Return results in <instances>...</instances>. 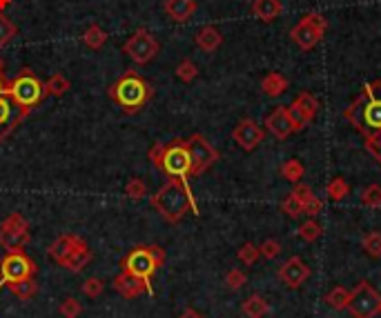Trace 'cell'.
Returning <instances> with one entry per match:
<instances>
[{
  "mask_svg": "<svg viewBox=\"0 0 381 318\" xmlns=\"http://www.w3.org/2000/svg\"><path fill=\"white\" fill-rule=\"evenodd\" d=\"M69 89H71V82L65 73H54V76L45 82V94L47 96H54V98L65 96Z\"/></svg>",
  "mask_w": 381,
  "mask_h": 318,
  "instance_id": "obj_27",
  "label": "cell"
},
{
  "mask_svg": "<svg viewBox=\"0 0 381 318\" xmlns=\"http://www.w3.org/2000/svg\"><path fill=\"white\" fill-rule=\"evenodd\" d=\"M294 105H296V107H299L305 116H308L310 121H314L316 112H319V100H316L310 91H301L299 96H296Z\"/></svg>",
  "mask_w": 381,
  "mask_h": 318,
  "instance_id": "obj_31",
  "label": "cell"
},
{
  "mask_svg": "<svg viewBox=\"0 0 381 318\" xmlns=\"http://www.w3.org/2000/svg\"><path fill=\"white\" fill-rule=\"evenodd\" d=\"M241 314L246 318H263V316L270 314V303L263 299V296L252 294V296H248L246 301H243Z\"/></svg>",
  "mask_w": 381,
  "mask_h": 318,
  "instance_id": "obj_24",
  "label": "cell"
},
{
  "mask_svg": "<svg viewBox=\"0 0 381 318\" xmlns=\"http://www.w3.org/2000/svg\"><path fill=\"white\" fill-rule=\"evenodd\" d=\"M178 318H205V316L201 314V312H196V310H192V307H187V310L181 316H178Z\"/></svg>",
  "mask_w": 381,
  "mask_h": 318,
  "instance_id": "obj_48",
  "label": "cell"
},
{
  "mask_svg": "<svg viewBox=\"0 0 381 318\" xmlns=\"http://www.w3.org/2000/svg\"><path fill=\"white\" fill-rule=\"evenodd\" d=\"M7 288H9V292H12L18 301H31L38 294L36 279H23V281L7 283Z\"/></svg>",
  "mask_w": 381,
  "mask_h": 318,
  "instance_id": "obj_25",
  "label": "cell"
},
{
  "mask_svg": "<svg viewBox=\"0 0 381 318\" xmlns=\"http://www.w3.org/2000/svg\"><path fill=\"white\" fill-rule=\"evenodd\" d=\"M7 94L12 96V100L18 105V109L23 112L25 116H29L31 112H34L42 103V98L47 96L45 82H42L31 69H23L14 80H9Z\"/></svg>",
  "mask_w": 381,
  "mask_h": 318,
  "instance_id": "obj_6",
  "label": "cell"
},
{
  "mask_svg": "<svg viewBox=\"0 0 381 318\" xmlns=\"http://www.w3.org/2000/svg\"><path fill=\"white\" fill-rule=\"evenodd\" d=\"M263 139H266V132L252 118H241L235 130H232V141H235L243 152H254L263 143Z\"/></svg>",
  "mask_w": 381,
  "mask_h": 318,
  "instance_id": "obj_13",
  "label": "cell"
},
{
  "mask_svg": "<svg viewBox=\"0 0 381 318\" xmlns=\"http://www.w3.org/2000/svg\"><path fill=\"white\" fill-rule=\"evenodd\" d=\"M58 314L62 318H78L83 314V305H81L78 299H71V296H69V299H65V301L60 303Z\"/></svg>",
  "mask_w": 381,
  "mask_h": 318,
  "instance_id": "obj_40",
  "label": "cell"
},
{
  "mask_svg": "<svg viewBox=\"0 0 381 318\" xmlns=\"http://www.w3.org/2000/svg\"><path fill=\"white\" fill-rule=\"evenodd\" d=\"M158 51H161V45H158V40L147 29L134 31L130 40L123 45V54L130 56L136 65H147V62H152Z\"/></svg>",
  "mask_w": 381,
  "mask_h": 318,
  "instance_id": "obj_11",
  "label": "cell"
},
{
  "mask_svg": "<svg viewBox=\"0 0 381 318\" xmlns=\"http://www.w3.org/2000/svg\"><path fill=\"white\" fill-rule=\"evenodd\" d=\"M237 258L243 263V265H254L259 258H261V249L254 245V242H243L237 251Z\"/></svg>",
  "mask_w": 381,
  "mask_h": 318,
  "instance_id": "obj_36",
  "label": "cell"
},
{
  "mask_svg": "<svg viewBox=\"0 0 381 318\" xmlns=\"http://www.w3.org/2000/svg\"><path fill=\"white\" fill-rule=\"evenodd\" d=\"M125 196L132 198V200H141L147 196V185L143 183L141 178H130L125 183Z\"/></svg>",
  "mask_w": 381,
  "mask_h": 318,
  "instance_id": "obj_38",
  "label": "cell"
},
{
  "mask_svg": "<svg viewBox=\"0 0 381 318\" xmlns=\"http://www.w3.org/2000/svg\"><path fill=\"white\" fill-rule=\"evenodd\" d=\"M348 312L355 318H375L381 312V296L368 281H362L355 290H350Z\"/></svg>",
  "mask_w": 381,
  "mask_h": 318,
  "instance_id": "obj_9",
  "label": "cell"
},
{
  "mask_svg": "<svg viewBox=\"0 0 381 318\" xmlns=\"http://www.w3.org/2000/svg\"><path fill=\"white\" fill-rule=\"evenodd\" d=\"M364 145H366V150L370 152V156H373L375 161L381 165V134L368 136V139H364Z\"/></svg>",
  "mask_w": 381,
  "mask_h": 318,
  "instance_id": "obj_45",
  "label": "cell"
},
{
  "mask_svg": "<svg viewBox=\"0 0 381 318\" xmlns=\"http://www.w3.org/2000/svg\"><path fill=\"white\" fill-rule=\"evenodd\" d=\"M152 165L167 178H192V161L185 141L176 139L172 143H154L150 150Z\"/></svg>",
  "mask_w": 381,
  "mask_h": 318,
  "instance_id": "obj_4",
  "label": "cell"
},
{
  "mask_svg": "<svg viewBox=\"0 0 381 318\" xmlns=\"http://www.w3.org/2000/svg\"><path fill=\"white\" fill-rule=\"evenodd\" d=\"M112 285H114V290L123 296V299H130V301L139 299L141 294H147L145 283L139 276H134V274L125 272V270H121V274L112 281Z\"/></svg>",
  "mask_w": 381,
  "mask_h": 318,
  "instance_id": "obj_16",
  "label": "cell"
},
{
  "mask_svg": "<svg viewBox=\"0 0 381 318\" xmlns=\"http://www.w3.org/2000/svg\"><path fill=\"white\" fill-rule=\"evenodd\" d=\"M152 207L161 214L163 220L172 222V225L183 220L187 211L198 216V205L192 196V189L183 178H167L163 187L152 196Z\"/></svg>",
  "mask_w": 381,
  "mask_h": 318,
  "instance_id": "obj_2",
  "label": "cell"
},
{
  "mask_svg": "<svg viewBox=\"0 0 381 318\" xmlns=\"http://www.w3.org/2000/svg\"><path fill=\"white\" fill-rule=\"evenodd\" d=\"M305 174V167L301 161H296V158H290V161H285L281 165V176L288 180V183H301V178Z\"/></svg>",
  "mask_w": 381,
  "mask_h": 318,
  "instance_id": "obj_30",
  "label": "cell"
},
{
  "mask_svg": "<svg viewBox=\"0 0 381 318\" xmlns=\"http://www.w3.org/2000/svg\"><path fill=\"white\" fill-rule=\"evenodd\" d=\"M36 263L31 260L25 251H7L0 258V283H14L23 279H34L36 276Z\"/></svg>",
  "mask_w": 381,
  "mask_h": 318,
  "instance_id": "obj_10",
  "label": "cell"
},
{
  "mask_svg": "<svg viewBox=\"0 0 381 318\" xmlns=\"http://www.w3.org/2000/svg\"><path fill=\"white\" fill-rule=\"evenodd\" d=\"M279 279L288 285L290 290H296V288H301V285L310 279V267L303 263V258L292 256V258H288L279 267Z\"/></svg>",
  "mask_w": 381,
  "mask_h": 318,
  "instance_id": "obj_15",
  "label": "cell"
},
{
  "mask_svg": "<svg viewBox=\"0 0 381 318\" xmlns=\"http://www.w3.org/2000/svg\"><path fill=\"white\" fill-rule=\"evenodd\" d=\"M259 249H261V256H263V258L272 260V258H277L279 254H281V242H279L277 238H268V240H263V242H261Z\"/></svg>",
  "mask_w": 381,
  "mask_h": 318,
  "instance_id": "obj_44",
  "label": "cell"
},
{
  "mask_svg": "<svg viewBox=\"0 0 381 318\" xmlns=\"http://www.w3.org/2000/svg\"><path fill=\"white\" fill-rule=\"evenodd\" d=\"M292 194L296 196V200H299L301 205H305L310 198H314L312 187H310V185H305V183H296V185H294V189H292Z\"/></svg>",
  "mask_w": 381,
  "mask_h": 318,
  "instance_id": "obj_46",
  "label": "cell"
},
{
  "mask_svg": "<svg viewBox=\"0 0 381 318\" xmlns=\"http://www.w3.org/2000/svg\"><path fill=\"white\" fill-rule=\"evenodd\" d=\"M281 211H283L285 216L296 218V216H301V214H303V205L299 203V200H296L294 194H290V196L281 203Z\"/></svg>",
  "mask_w": 381,
  "mask_h": 318,
  "instance_id": "obj_43",
  "label": "cell"
},
{
  "mask_svg": "<svg viewBox=\"0 0 381 318\" xmlns=\"http://www.w3.org/2000/svg\"><path fill=\"white\" fill-rule=\"evenodd\" d=\"M83 42H85V47L96 51L105 45V42H108V31H105L101 25H90L83 34Z\"/></svg>",
  "mask_w": 381,
  "mask_h": 318,
  "instance_id": "obj_28",
  "label": "cell"
},
{
  "mask_svg": "<svg viewBox=\"0 0 381 318\" xmlns=\"http://www.w3.org/2000/svg\"><path fill=\"white\" fill-rule=\"evenodd\" d=\"M196 0H165V14L174 23H187L196 14Z\"/></svg>",
  "mask_w": 381,
  "mask_h": 318,
  "instance_id": "obj_20",
  "label": "cell"
},
{
  "mask_svg": "<svg viewBox=\"0 0 381 318\" xmlns=\"http://www.w3.org/2000/svg\"><path fill=\"white\" fill-rule=\"evenodd\" d=\"M90 260H92V249H90V245L87 242H81V245L74 249L69 256L60 263V267H65L67 272H74V274H78V272H83L85 267L90 265Z\"/></svg>",
  "mask_w": 381,
  "mask_h": 318,
  "instance_id": "obj_22",
  "label": "cell"
},
{
  "mask_svg": "<svg viewBox=\"0 0 381 318\" xmlns=\"http://www.w3.org/2000/svg\"><path fill=\"white\" fill-rule=\"evenodd\" d=\"M288 87H290L288 78H285L283 73H279V71H270V73H266V76L261 78V89L270 98L283 96V94L288 91Z\"/></svg>",
  "mask_w": 381,
  "mask_h": 318,
  "instance_id": "obj_23",
  "label": "cell"
},
{
  "mask_svg": "<svg viewBox=\"0 0 381 318\" xmlns=\"http://www.w3.org/2000/svg\"><path fill=\"white\" fill-rule=\"evenodd\" d=\"M194 42L201 51H205V54H214V51L221 47V42H223V34H221V29L214 25H203L196 31Z\"/></svg>",
  "mask_w": 381,
  "mask_h": 318,
  "instance_id": "obj_18",
  "label": "cell"
},
{
  "mask_svg": "<svg viewBox=\"0 0 381 318\" xmlns=\"http://www.w3.org/2000/svg\"><path fill=\"white\" fill-rule=\"evenodd\" d=\"M108 94L125 114H139L147 105V100L152 98V87L139 71L127 69L108 89Z\"/></svg>",
  "mask_w": 381,
  "mask_h": 318,
  "instance_id": "obj_3",
  "label": "cell"
},
{
  "mask_svg": "<svg viewBox=\"0 0 381 318\" xmlns=\"http://www.w3.org/2000/svg\"><path fill=\"white\" fill-rule=\"evenodd\" d=\"M344 118L364 139L381 134V80L364 85L362 94L344 109Z\"/></svg>",
  "mask_w": 381,
  "mask_h": 318,
  "instance_id": "obj_1",
  "label": "cell"
},
{
  "mask_svg": "<svg viewBox=\"0 0 381 318\" xmlns=\"http://www.w3.org/2000/svg\"><path fill=\"white\" fill-rule=\"evenodd\" d=\"M325 305L332 307V310L341 312V310H348V303H350V290L341 288V285H337L330 292L325 294Z\"/></svg>",
  "mask_w": 381,
  "mask_h": 318,
  "instance_id": "obj_26",
  "label": "cell"
},
{
  "mask_svg": "<svg viewBox=\"0 0 381 318\" xmlns=\"http://www.w3.org/2000/svg\"><path fill=\"white\" fill-rule=\"evenodd\" d=\"M25 118L27 116L18 109V105L12 100V96L3 94V96H0V143H3Z\"/></svg>",
  "mask_w": 381,
  "mask_h": 318,
  "instance_id": "obj_14",
  "label": "cell"
},
{
  "mask_svg": "<svg viewBox=\"0 0 381 318\" xmlns=\"http://www.w3.org/2000/svg\"><path fill=\"white\" fill-rule=\"evenodd\" d=\"M362 247L364 251L368 254V256L373 258H381V231H368V234L364 236L362 240Z\"/></svg>",
  "mask_w": 381,
  "mask_h": 318,
  "instance_id": "obj_33",
  "label": "cell"
},
{
  "mask_svg": "<svg viewBox=\"0 0 381 318\" xmlns=\"http://www.w3.org/2000/svg\"><path fill=\"white\" fill-rule=\"evenodd\" d=\"M379 314H381V312H379Z\"/></svg>",
  "mask_w": 381,
  "mask_h": 318,
  "instance_id": "obj_53",
  "label": "cell"
},
{
  "mask_svg": "<svg viewBox=\"0 0 381 318\" xmlns=\"http://www.w3.org/2000/svg\"><path fill=\"white\" fill-rule=\"evenodd\" d=\"M0 288H3V283H0Z\"/></svg>",
  "mask_w": 381,
  "mask_h": 318,
  "instance_id": "obj_52",
  "label": "cell"
},
{
  "mask_svg": "<svg viewBox=\"0 0 381 318\" xmlns=\"http://www.w3.org/2000/svg\"><path fill=\"white\" fill-rule=\"evenodd\" d=\"M321 209H323V200L321 198H310L308 203L303 205V214H308L310 218H314L316 214H321Z\"/></svg>",
  "mask_w": 381,
  "mask_h": 318,
  "instance_id": "obj_47",
  "label": "cell"
},
{
  "mask_svg": "<svg viewBox=\"0 0 381 318\" xmlns=\"http://www.w3.org/2000/svg\"><path fill=\"white\" fill-rule=\"evenodd\" d=\"M81 290H83V294L87 296V299H99V296L105 292V283L101 281V279H87L83 285H81Z\"/></svg>",
  "mask_w": 381,
  "mask_h": 318,
  "instance_id": "obj_42",
  "label": "cell"
},
{
  "mask_svg": "<svg viewBox=\"0 0 381 318\" xmlns=\"http://www.w3.org/2000/svg\"><path fill=\"white\" fill-rule=\"evenodd\" d=\"M285 109H288V116H290V123H292V130H294V132H303L305 127H308V125L312 123V121L308 118V116H305L299 107H296L294 103L288 105Z\"/></svg>",
  "mask_w": 381,
  "mask_h": 318,
  "instance_id": "obj_37",
  "label": "cell"
},
{
  "mask_svg": "<svg viewBox=\"0 0 381 318\" xmlns=\"http://www.w3.org/2000/svg\"><path fill=\"white\" fill-rule=\"evenodd\" d=\"M81 242H83V238L76 236V234H62V236H58V238L49 245V258H54V260L60 265L74 249H76V247L81 245Z\"/></svg>",
  "mask_w": 381,
  "mask_h": 318,
  "instance_id": "obj_19",
  "label": "cell"
},
{
  "mask_svg": "<svg viewBox=\"0 0 381 318\" xmlns=\"http://www.w3.org/2000/svg\"><path fill=\"white\" fill-rule=\"evenodd\" d=\"M9 5H12V0H0V12H5Z\"/></svg>",
  "mask_w": 381,
  "mask_h": 318,
  "instance_id": "obj_50",
  "label": "cell"
},
{
  "mask_svg": "<svg viewBox=\"0 0 381 318\" xmlns=\"http://www.w3.org/2000/svg\"><path fill=\"white\" fill-rule=\"evenodd\" d=\"M185 145L189 152V161H192V178L205 174L208 169L219 161V152L212 147V143L203 134H192L185 141Z\"/></svg>",
  "mask_w": 381,
  "mask_h": 318,
  "instance_id": "obj_12",
  "label": "cell"
},
{
  "mask_svg": "<svg viewBox=\"0 0 381 318\" xmlns=\"http://www.w3.org/2000/svg\"><path fill=\"white\" fill-rule=\"evenodd\" d=\"M3 71H5V60L0 58V76H3Z\"/></svg>",
  "mask_w": 381,
  "mask_h": 318,
  "instance_id": "obj_51",
  "label": "cell"
},
{
  "mask_svg": "<svg viewBox=\"0 0 381 318\" xmlns=\"http://www.w3.org/2000/svg\"><path fill=\"white\" fill-rule=\"evenodd\" d=\"M348 194H350V185H348L341 176L332 178L330 183L325 185V196L335 200V203H341L344 198H348Z\"/></svg>",
  "mask_w": 381,
  "mask_h": 318,
  "instance_id": "obj_29",
  "label": "cell"
},
{
  "mask_svg": "<svg viewBox=\"0 0 381 318\" xmlns=\"http://www.w3.org/2000/svg\"><path fill=\"white\" fill-rule=\"evenodd\" d=\"M325 29H328V18L323 14H308L290 29V38L299 49L310 51L323 40Z\"/></svg>",
  "mask_w": 381,
  "mask_h": 318,
  "instance_id": "obj_7",
  "label": "cell"
},
{
  "mask_svg": "<svg viewBox=\"0 0 381 318\" xmlns=\"http://www.w3.org/2000/svg\"><path fill=\"white\" fill-rule=\"evenodd\" d=\"M283 14L281 0H254L252 3V16L261 23H272Z\"/></svg>",
  "mask_w": 381,
  "mask_h": 318,
  "instance_id": "obj_21",
  "label": "cell"
},
{
  "mask_svg": "<svg viewBox=\"0 0 381 318\" xmlns=\"http://www.w3.org/2000/svg\"><path fill=\"white\" fill-rule=\"evenodd\" d=\"M321 234H323V227L316 222L314 218H310V220H305L303 225L299 227V238L301 240H305V242H314V240H319L321 238Z\"/></svg>",
  "mask_w": 381,
  "mask_h": 318,
  "instance_id": "obj_34",
  "label": "cell"
},
{
  "mask_svg": "<svg viewBox=\"0 0 381 318\" xmlns=\"http://www.w3.org/2000/svg\"><path fill=\"white\" fill-rule=\"evenodd\" d=\"M16 34H18L16 25L3 12H0V47H5L7 42H12Z\"/></svg>",
  "mask_w": 381,
  "mask_h": 318,
  "instance_id": "obj_39",
  "label": "cell"
},
{
  "mask_svg": "<svg viewBox=\"0 0 381 318\" xmlns=\"http://www.w3.org/2000/svg\"><path fill=\"white\" fill-rule=\"evenodd\" d=\"M29 242V222L18 211L0 222V247L5 251H25Z\"/></svg>",
  "mask_w": 381,
  "mask_h": 318,
  "instance_id": "obj_8",
  "label": "cell"
},
{
  "mask_svg": "<svg viewBox=\"0 0 381 318\" xmlns=\"http://www.w3.org/2000/svg\"><path fill=\"white\" fill-rule=\"evenodd\" d=\"M246 283H248V276H246V272H241V270H230L226 274V285H228V290L232 292H239L241 288H246Z\"/></svg>",
  "mask_w": 381,
  "mask_h": 318,
  "instance_id": "obj_41",
  "label": "cell"
},
{
  "mask_svg": "<svg viewBox=\"0 0 381 318\" xmlns=\"http://www.w3.org/2000/svg\"><path fill=\"white\" fill-rule=\"evenodd\" d=\"M7 85H9V82H7L3 76H0V96H3V94H7Z\"/></svg>",
  "mask_w": 381,
  "mask_h": 318,
  "instance_id": "obj_49",
  "label": "cell"
},
{
  "mask_svg": "<svg viewBox=\"0 0 381 318\" xmlns=\"http://www.w3.org/2000/svg\"><path fill=\"white\" fill-rule=\"evenodd\" d=\"M266 130L274 136V139L285 141L288 136L294 132L292 130V123H290V116L285 107H274L268 116H266Z\"/></svg>",
  "mask_w": 381,
  "mask_h": 318,
  "instance_id": "obj_17",
  "label": "cell"
},
{
  "mask_svg": "<svg viewBox=\"0 0 381 318\" xmlns=\"http://www.w3.org/2000/svg\"><path fill=\"white\" fill-rule=\"evenodd\" d=\"M362 205L370 207V209H379L381 207V185L373 183L368 185L362 192Z\"/></svg>",
  "mask_w": 381,
  "mask_h": 318,
  "instance_id": "obj_35",
  "label": "cell"
},
{
  "mask_svg": "<svg viewBox=\"0 0 381 318\" xmlns=\"http://www.w3.org/2000/svg\"><path fill=\"white\" fill-rule=\"evenodd\" d=\"M163 265H165V249L158 245H139L132 251H127L121 258V270L139 276L145 283L147 294L150 296H154L152 279Z\"/></svg>",
  "mask_w": 381,
  "mask_h": 318,
  "instance_id": "obj_5",
  "label": "cell"
},
{
  "mask_svg": "<svg viewBox=\"0 0 381 318\" xmlns=\"http://www.w3.org/2000/svg\"><path fill=\"white\" fill-rule=\"evenodd\" d=\"M174 73H176V78L181 80V82H192V80H196V76H198V67H196V62H194V60L183 58V60L176 65Z\"/></svg>",
  "mask_w": 381,
  "mask_h": 318,
  "instance_id": "obj_32",
  "label": "cell"
}]
</instances>
